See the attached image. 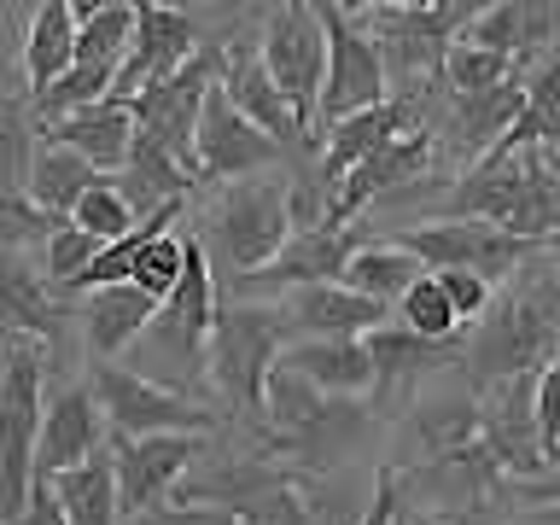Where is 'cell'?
Here are the masks:
<instances>
[{"mask_svg": "<svg viewBox=\"0 0 560 525\" xmlns=\"http://www.w3.org/2000/svg\"><path fill=\"white\" fill-rule=\"evenodd\" d=\"M555 357H560V262L549 245V252L525 257L502 280L485 322L462 345V368L455 374H467L472 392H485L497 380H537Z\"/></svg>", "mask_w": 560, "mask_h": 525, "instance_id": "1", "label": "cell"}, {"mask_svg": "<svg viewBox=\"0 0 560 525\" xmlns=\"http://www.w3.org/2000/svg\"><path fill=\"white\" fill-rule=\"evenodd\" d=\"M374 438H385V427H380V415L368 409V397H327V392H315L310 380L275 368V380H269V438H262L257 455L304 472V479H332V472H345Z\"/></svg>", "mask_w": 560, "mask_h": 525, "instance_id": "2", "label": "cell"}, {"mask_svg": "<svg viewBox=\"0 0 560 525\" xmlns=\"http://www.w3.org/2000/svg\"><path fill=\"white\" fill-rule=\"evenodd\" d=\"M292 345V322L280 304H240L222 298L217 332H210L205 385L217 392L222 420L240 432L245 450H262L269 438V380Z\"/></svg>", "mask_w": 560, "mask_h": 525, "instance_id": "3", "label": "cell"}, {"mask_svg": "<svg viewBox=\"0 0 560 525\" xmlns=\"http://www.w3.org/2000/svg\"><path fill=\"white\" fill-rule=\"evenodd\" d=\"M192 240L205 245L210 269L222 280H245L292 245V175H252V182H228V187H199L192 192Z\"/></svg>", "mask_w": 560, "mask_h": 525, "instance_id": "4", "label": "cell"}, {"mask_svg": "<svg viewBox=\"0 0 560 525\" xmlns=\"http://www.w3.org/2000/svg\"><path fill=\"white\" fill-rule=\"evenodd\" d=\"M479 12L485 7H472V0H368V7H350L368 42L380 47L392 94H420L444 77L450 47L479 24Z\"/></svg>", "mask_w": 560, "mask_h": 525, "instance_id": "5", "label": "cell"}, {"mask_svg": "<svg viewBox=\"0 0 560 525\" xmlns=\"http://www.w3.org/2000/svg\"><path fill=\"white\" fill-rule=\"evenodd\" d=\"M88 385H94L112 438H182V432L222 438L228 432L217 402L170 392V385L135 374V368H122V362H88Z\"/></svg>", "mask_w": 560, "mask_h": 525, "instance_id": "6", "label": "cell"}, {"mask_svg": "<svg viewBox=\"0 0 560 525\" xmlns=\"http://www.w3.org/2000/svg\"><path fill=\"white\" fill-rule=\"evenodd\" d=\"M0 357H7V374H0V525H12L35 490V450H42L47 420V350L7 345Z\"/></svg>", "mask_w": 560, "mask_h": 525, "instance_id": "7", "label": "cell"}, {"mask_svg": "<svg viewBox=\"0 0 560 525\" xmlns=\"http://www.w3.org/2000/svg\"><path fill=\"white\" fill-rule=\"evenodd\" d=\"M257 47H262V65H269L280 100L292 105L298 129L322 147V88H327V30H322V12L304 7V0L269 7V12H262V24H257Z\"/></svg>", "mask_w": 560, "mask_h": 525, "instance_id": "8", "label": "cell"}, {"mask_svg": "<svg viewBox=\"0 0 560 525\" xmlns=\"http://www.w3.org/2000/svg\"><path fill=\"white\" fill-rule=\"evenodd\" d=\"M222 52V70H217V88L228 94V105L245 117V122H257L269 140H280L292 158V175L298 170H315V158H322V147L298 129V117H292V105L280 100V88L269 77V65H262V47H257V24H228L210 35Z\"/></svg>", "mask_w": 560, "mask_h": 525, "instance_id": "9", "label": "cell"}, {"mask_svg": "<svg viewBox=\"0 0 560 525\" xmlns=\"http://www.w3.org/2000/svg\"><path fill=\"white\" fill-rule=\"evenodd\" d=\"M385 240L402 245L409 257H420L432 275L438 269H467V275H485L490 287H502L525 257L549 252V245H532V240L508 234L497 222H438V217L415 222V228H392Z\"/></svg>", "mask_w": 560, "mask_h": 525, "instance_id": "10", "label": "cell"}, {"mask_svg": "<svg viewBox=\"0 0 560 525\" xmlns=\"http://www.w3.org/2000/svg\"><path fill=\"white\" fill-rule=\"evenodd\" d=\"M362 345H368V362H374L368 409L380 415L385 432L420 402V385L432 374H455V368H462V345H432V339H420V332H409L402 322H385L380 332H368Z\"/></svg>", "mask_w": 560, "mask_h": 525, "instance_id": "11", "label": "cell"}, {"mask_svg": "<svg viewBox=\"0 0 560 525\" xmlns=\"http://www.w3.org/2000/svg\"><path fill=\"white\" fill-rule=\"evenodd\" d=\"M327 30V88H322V135L332 122H350L362 112L392 100V77H385L380 47L368 42V30L350 18V7H315Z\"/></svg>", "mask_w": 560, "mask_h": 525, "instance_id": "12", "label": "cell"}, {"mask_svg": "<svg viewBox=\"0 0 560 525\" xmlns=\"http://www.w3.org/2000/svg\"><path fill=\"white\" fill-rule=\"evenodd\" d=\"M217 70H222V52H217V42H205V52L187 70H175V77H164V82H147L129 100L135 105V129L147 140H158V147H164L175 164H187V170H192L199 117H205L210 88H217ZM192 175H199V170H192Z\"/></svg>", "mask_w": 560, "mask_h": 525, "instance_id": "13", "label": "cell"}, {"mask_svg": "<svg viewBox=\"0 0 560 525\" xmlns=\"http://www.w3.org/2000/svg\"><path fill=\"white\" fill-rule=\"evenodd\" d=\"M374 240V228L350 222V228H310V234H292V245L280 252L269 269L245 275V280H228V298H240V304H262L269 292H304V287H332V280H345L350 257L362 252V245Z\"/></svg>", "mask_w": 560, "mask_h": 525, "instance_id": "14", "label": "cell"}, {"mask_svg": "<svg viewBox=\"0 0 560 525\" xmlns=\"http://www.w3.org/2000/svg\"><path fill=\"white\" fill-rule=\"evenodd\" d=\"M192 170H199V187H228V182H252V175L292 170V158L257 122H245L228 105L222 88H210L205 117H199V147H192Z\"/></svg>", "mask_w": 560, "mask_h": 525, "instance_id": "15", "label": "cell"}, {"mask_svg": "<svg viewBox=\"0 0 560 525\" xmlns=\"http://www.w3.org/2000/svg\"><path fill=\"white\" fill-rule=\"evenodd\" d=\"M210 450H217V438H192V432H182V438H112L122 520L164 508L175 497V485H182Z\"/></svg>", "mask_w": 560, "mask_h": 525, "instance_id": "16", "label": "cell"}, {"mask_svg": "<svg viewBox=\"0 0 560 525\" xmlns=\"http://www.w3.org/2000/svg\"><path fill=\"white\" fill-rule=\"evenodd\" d=\"M385 472H415V467H427L438 462V455H455V450H467V444H479V392H450V397H420L409 415L397 420L392 432H385Z\"/></svg>", "mask_w": 560, "mask_h": 525, "instance_id": "17", "label": "cell"}, {"mask_svg": "<svg viewBox=\"0 0 560 525\" xmlns=\"http://www.w3.org/2000/svg\"><path fill=\"white\" fill-rule=\"evenodd\" d=\"M479 438L508 479H542L555 462L537 432V380H497L479 392Z\"/></svg>", "mask_w": 560, "mask_h": 525, "instance_id": "18", "label": "cell"}, {"mask_svg": "<svg viewBox=\"0 0 560 525\" xmlns=\"http://www.w3.org/2000/svg\"><path fill=\"white\" fill-rule=\"evenodd\" d=\"M105 444H112V427H105V409H100L88 374L59 380V392H52V402H47V420H42L35 485H52V479H65L70 467H88Z\"/></svg>", "mask_w": 560, "mask_h": 525, "instance_id": "19", "label": "cell"}, {"mask_svg": "<svg viewBox=\"0 0 560 525\" xmlns=\"http://www.w3.org/2000/svg\"><path fill=\"white\" fill-rule=\"evenodd\" d=\"M205 42L210 35L192 12L140 0L135 7V52H129V65H122L112 100H135L147 82H164V77H175V70H187L205 52Z\"/></svg>", "mask_w": 560, "mask_h": 525, "instance_id": "20", "label": "cell"}, {"mask_svg": "<svg viewBox=\"0 0 560 525\" xmlns=\"http://www.w3.org/2000/svg\"><path fill=\"white\" fill-rule=\"evenodd\" d=\"M415 129H427V117H420V100H409V94H392L385 105H374V112H362L350 122H332L327 140H322V158H315V182H322L327 199H332L339 182L362 164V158H374L380 147H392V140L415 135Z\"/></svg>", "mask_w": 560, "mask_h": 525, "instance_id": "21", "label": "cell"}, {"mask_svg": "<svg viewBox=\"0 0 560 525\" xmlns=\"http://www.w3.org/2000/svg\"><path fill=\"white\" fill-rule=\"evenodd\" d=\"M287 322H292V345H339V339H368L392 322V310L374 304V298L350 292L345 280L332 287H304L287 298Z\"/></svg>", "mask_w": 560, "mask_h": 525, "instance_id": "22", "label": "cell"}, {"mask_svg": "<svg viewBox=\"0 0 560 525\" xmlns=\"http://www.w3.org/2000/svg\"><path fill=\"white\" fill-rule=\"evenodd\" d=\"M467 42H479L502 59H514V70H537L549 52H560V7L555 0H497L479 12V24L467 30Z\"/></svg>", "mask_w": 560, "mask_h": 525, "instance_id": "23", "label": "cell"}, {"mask_svg": "<svg viewBox=\"0 0 560 525\" xmlns=\"http://www.w3.org/2000/svg\"><path fill=\"white\" fill-rule=\"evenodd\" d=\"M164 304H152L140 287H112V292H94L77 304V327H82V350L88 362H117L122 350H135L147 339L152 315Z\"/></svg>", "mask_w": 560, "mask_h": 525, "instance_id": "24", "label": "cell"}, {"mask_svg": "<svg viewBox=\"0 0 560 525\" xmlns=\"http://www.w3.org/2000/svg\"><path fill=\"white\" fill-rule=\"evenodd\" d=\"M77 70V7L70 0H47L30 7L24 52H18V82L30 88V100H42L52 82H65Z\"/></svg>", "mask_w": 560, "mask_h": 525, "instance_id": "25", "label": "cell"}, {"mask_svg": "<svg viewBox=\"0 0 560 525\" xmlns=\"http://www.w3.org/2000/svg\"><path fill=\"white\" fill-rule=\"evenodd\" d=\"M42 140L88 158V164L105 170V175H117L122 164H129V147H135V105L129 100H105V105H94V112H82V117L47 122Z\"/></svg>", "mask_w": 560, "mask_h": 525, "instance_id": "26", "label": "cell"}, {"mask_svg": "<svg viewBox=\"0 0 560 525\" xmlns=\"http://www.w3.org/2000/svg\"><path fill=\"white\" fill-rule=\"evenodd\" d=\"M280 368H287V374H298V380H310L315 392H327V397H368V385H374V362H368V345H362V339L287 345Z\"/></svg>", "mask_w": 560, "mask_h": 525, "instance_id": "27", "label": "cell"}, {"mask_svg": "<svg viewBox=\"0 0 560 525\" xmlns=\"http://www.w3.org/2000/svg\"><path fill=\"white\" fill-rule=\"evenodd\" d=\"M105 182H112V175L94 170L88 158L65 152V147H47V140H42V152H35V164H30V187H24V192L47 210V217L70 222V217H77V205H82L94 187H105Z\"/></svg>", "mask_w": 560, "mask_h": 525, "instance_id": "28", "label": "cell"}, {"mask_svg": "<svg viewBox=\"0 0 560 525\" xmlns=\"http://www.w3.org/2000/svg\"><path fill=\"white\" fill-rule=\"evenodd\" d=\"M420 275H427V262L409 257L402 245H392L385 234H374L357 257H350L345 287H350V292H362V298H374V304H385V310H397L402 298L420 287Z\"/></svg>", "mask_w": 560, "mask_h": 525, "instance_id": "29", "label": "cell"}, {"mask_svg": "<svg viewBox=\"0 0 560 525\" xmlns=\"http://www.w3.org/2000/svg\"><path fill=\"white\" fill-rule=\"evenodd\" d=\"M70 525H122V497H117V467H112V444H105L88 467H70L65 479H52Z\"/></svg>", "mask_w": 560, "mask_h": 525, "instance_id": "30", "label": "cell"}, {"mask_svg": "<svg viewBox=\"0 0 560 525\" xmlns=\"http://www.w3.org/2000/svg\"><path fill=\"white\" fill-rule=\"evenodd\" d=\"M35 152H42V122H35L30 88L24 82H0V187L24 192Z\"/></svg>", "mask_w": 560, "mask_h": 525, "instance_id": "31", "label": "cell"}, {"mask_svg": "<svg viewBox=\"0 0 560 525\" xmlns=\"http://www.w3.org/2000/svg\"><path fill=\"white\" fill-rule=\"evenodd\" d=\"M135 52V7H88L77 0V65H105V70H122Z\"/></svg>", "mask_w": 560, "mask_h": 525, "instance_id": "32", "label": "cell"}, {"mask_svg": "<svg viewBox=\"0 0 560 525\" xmlns=\"http://www.w3.org/2000/svg\"><path fill=\"white\" fill-rule=\"evenodd\" d=\"M502 82H520L514 59H502V52H490V47H479V42H467V35L450 47V59H444V94H450V100L490 94V88H502Z\"/></svg>", "mask_w": 560, "mask_h": 525, "instance_id": "33", "label": "cell"}, {"mask_svg": "<svg viewBox=\"0 0 560 525\" xmlns=\"http://www.w3.org/2000/svg\"><path fill=\"white\" fill-rule=\"evenodd\" d=\"M409 332H420V339H432V345H462V315H455V304H450V292L438 287V275L427 269L420 275V287L402 298V304L392 310Z\"/></svg>", "mask_w": 560, "mask_h": 525, "instance_id": "34", "label": "cell"}, {"mask_svg": "<svg viewBox=\"0 0 560 525\" xmlns=\"http://www.w3.org/2000/svg\"><path fill=\"white\" fill-rule=\"evenodd\" d=\"M59 217H47L42 205L30 199V192H12V187H0V252H42V245L59 234Z\"/></svg>", "mask_w": 560, "mask_h": 525, "instance_id": "35", "label": "cell"}, {"mask_svg": "<svg viewBox=\"0 0 560 525\" xmlns=\"http://www.w3.org/2000/svg\"><path fill=\"white\" fill-rule=\"evenodd\" d=\"M182 275H187V234H158L152 245H147V257L135 262V280L129 287H140L152 298V304H170L175 298V287H182Z\"/></svg>", "mask_w": 560, "mask_h": 525, "instance_id": "36", "label": "cell"}, {"mask_svg": "<svg viewBox=\"0 0 560 525\" xmlns=\"http://www.w3.org/2000/svg\"><path fill=\"white\" fill-rule=\"evenodd\" d=\"M70 222H77L82 234H94L100 245H117V240H129L147 217H135V205L117 192V175H112V182L94 187V192H88V199L77 205V217H70Z\"/></svg>", "mask_w": 560, "mask_h": 525, "instance_id": "37", "label": "cell"}, {"mask_svg": "<svg viewBox=\"0 0 560 525\" xmlns=\"http://www.w3.org/2000/svg\"><path fill=\"white\" fill-rule=\"evenodd\" d=\"M100 252H105V245H100L94 234H82L77 222H65L59 234H52V240L42 245V252H35V262H42V275H47L59 292H65L70 280H77V275H82V269H88V262H94Z\"/></svg>", "mask_w": 560, "mask_h": 525, "instance_id": "38", "label": "cell"}, {"mask_svg": "<svg viewBox=\"0 0 560 525\" xmlns=\"http://www.w3.org/2000/svg\"><path fill=\"white\" fill-rule=\"evenodd\" d=\"M537 432H542L549 462H560V357L537 374Z\"/></svg>", "mask_w": 560, "mask_h": 525, "instance_id": "39", "label": "cell"}, {"mask_svg": "<svg viewBox=\"0 0 560 525\" xmlns=\"http://www.w3.org/2000/svg\"><path fill=\"white\" fill-rule=\"evenodd\" d=\"M122 525H240L234 514H222V508H182V502H164L152 508V514H135Z\"/></svg>", "mask_w": 560, "mask_h": 525, "instance_id": "40", "label": "cell"}, {"mask_svg": "<svg viewBox=\"0 0 560 525\" xmlns=\"http://www.w3.org/2000/svg\"><path fill=\"white\" fill-rule=\"evenodd\" d=\"M402 520V490H397V472H374V497H368V514L362 525H397Z\"/></svg>", "mask_w": 560, "mask_h": 525, "instance_id": "41", "label": "cell"}, {"mask_svg": "<svg viewBox=\"0 0 560 525\" xmlns=\"http://www.w3.org/2000/svg\"><path fill=\"white\" fill-rule=\"evenodd\" d=\"M12 525H70V520H65L59 497H52V485H35L30 502H24V514H18Z\"/></svg>", "mask_w": 560, "mask_h": 525, "instance_id": "42", "label": "cell"}, {"mask_svg": "<svg viewBox=\"0 0 560 525\" xmlns=\"http://www.w3.org/2000/svg\"><path fill=\"white\" fill-rule=\"evenodd\" d=\"M397 525H472V520H455V514H409V508H402Z\"/></svg>", "mask_w": 560, "mask_h": 525, "instance_id": "43", "label": "cell"}, {"mask_svg": "<svg viewBox=\"0 0 560 525\" xmlns=\"http://www.w3.org/2000/svg\"><path fill=\"white\" fill-rule=\"evenodd\" d=\"M525 525H560V508H525Z\"/></svg>", "mask_w": 560, "mask_h": 525, "instance_id": "44", "label": "cell"}, {"mask_svg": "<svg viewBox=\"0 0 560 525\" xmlns=\"http://www.w3.org/2000/svg\"><path fill=\"white\" fill-rule=\"evenodd\" d=\"M555 262H560V245H555Z\"/></svg>", "mask_w": 560, "mask_h": 525, "instance_id": "45", "label": "cell"}]
</instances>
